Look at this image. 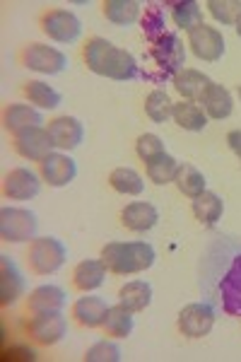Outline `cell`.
<instances>
[{
    "label": "cell",
    "mask_w": 241,
    "mask_h": 362,
    "mask_svg": "<svg viewBox=\"0 0 241 362\" xmlns=\"http://www.w3.org/2000/svg\"><path fill=\"white\" fill-rule=\"evenodd\" d=\"M107 273L109 268L104 266L102 259H87L80 261L73 271V285L80 293H94L107 283Z\"/></svg>",
    "instance_id": "obj_20"
},
{
    "label": "cell",
    "mask_w": 241,
    "mask_h": 362,
    "mask_svg": "<svg viewBox=\"0 0 241 362\" xmlns=\"http://www.w3.org/2000/svg\"><path fill=\"white\" fill-rule=\"evenodd\" d=\"M20 61L27 70H34V73L41 75H58L63 70H68V56L63 51L39 42L27 44L20 51Z\"/></svg>",
    "instance_id": "obj_5"
},
{
    "label": "cell",
    "mask_w": 241,
    "mask_h": 362,
    "mask_svg": "<svg viewBox=\"0 0 241 362\" xmlns=\"http://www.w3.org/2000/svg\"><path fill=\"white\" fill-rule=\"evenodd\" d=\"M68 302V295L58 285H39L27 297V312L41 314V312H63Z\"/></svg>",
    "instance_id": "obj_18"
},
{
    "label": "cell",
    "mask_w": 241,
    "mask_h": 362,
    "mask_svg": "<svg viewBox=\"0 0 241 362\" xmlns=\"http://www.w3.org/2000/svg\"><path fill=\"white\" fill-rule=\"evenodd\" d=\"M174 184H176V189H179L186 198H191V201L208 191V179H205V174L198 167L186 165V162L184 165H179V172H176Z\"/></svg>",
    "instance_id": "obj_29"
},
{
    "label": "cell",
    "mask_w": 241,
    "mask_h": 362,
    "mask_svg": "<svg viewBox=\"0 0 241 362\" xmlns=\"http://www.w3.org/2000/svg\"><path fill=\"white\" fill-rule=\"evenodd\" d=\"M119 305H123L133 314L145 312L152 305V285L148 280H131V283H126L119 290Z\"/></svg>",
    "instance_id": "obj_24"
},
{
    "label": "cell",
    "mask_w": 241,
    "mask_h": 362,
    "mask_svg": "<svg viewBox=\"0 0 241 362\" xmlns=\"http://www.w3.org/2000/svg\"><path fill=\"white\" fill-rule=\"evenodd\" d=\"M123 360V353L121 348L116 346L114 341H99L85 353V362H121Z\"/></svg>",
    "instance_id": "obj_37"
},
{
    "label": "cell",
    "mask_w": 241,
    "mask_h": 362,
    "mask_svg": "<svg viewBox=\"0 0 241 362\" xmlns=\"http://www.w3.org/2000/svg\"><path fill=\"white\" fill-rule=\"evenodd\" d=\"M145 172H148V179L157 186L174 184L176 172H179V162L169 153H162V155H157L155 160L145 162Z\"/></svg>",
    "instance_id": "obj_32"
},
{
    "label": "cell",
    "mask_w": 241,
    "mask_h": 362,
    "mask_svg": "<svg viewBox=\"0 0 241 362\" xmlns=\"http://www.w3.org/2000/svg\"><path fill=\"white\" fill-rule=\"evenodd\" d=\"M46 131L54 138V145L58 150H75L80 148L82 138H85V126H82L80 119L75 116H56L54 121H49Z\"/></svg>",
    "instance_id": "obj_15"
},
{
    "label": "cell",
    "mask_w": 241,
    "mask_h": 362,
    "mask_svg": "<svg viewBox=\"0 0 241 362\" xmlns=\"http://www.w3.org/2000/svg\"><path fill=\"white\" fill-rule=\"evenodd\" d=\"M172 20L179 29H196L203 25V8L196 0H184V3H172Z\"/></svg>",
    "instance_id": "obj_33"
},
{
    "label": "cell",
    "mask_w": 241,
    "mask_h": 362,
    "mask_svg": "<svg viewBox=\"0 0 241 362\" xmlns=\"http://www.w3.org/2000/svg\"><path fill=\"white\" fill-rule=\"evenodd\" d=\"M193 215L203 227H215L222 220V213H225V201L220 196L213 194V191H205L198 198H193Z\"/></svg>",
    "instance_id": "obj_27"
},
{
    "label": "cell",
    "mask_w": 241,
    "mask_h": 362,
    "mask_svg": "<svg viewBox=\"0 0 241 362\" xmlns=\"http://www.w3.org/2000/svg\"><path fill=\"white\" fill-rule=\"evenodd\" d=\"M41 124H44V116L32 104H8L3 109V128L13 136Z\"/></svg>",
    "instance_id": "obj_19"
},
{
    "label": "cell",
    "mask_w": 241,
    "mask_h": 362,
    "mask_svg": "<svg viewBox=\"0 0 241 362\" xmlns=\"http://www.w3.org/2000/svg\"><path fill=\"white\" fill-rule=\"evenodd\" d=\"M22 95L27 97L29 104H34L37 109H58L63 102L61 92L54 90L49 83L44 80H29V83L22 85Z\"/></svg>",
    "instance_id": "obj_28"
},
{
    "label": "cell",
    "mask_w": 241,
    "mask_h": 362,
    "mask_svg": "<svg viewBox=\"0 0 241 362\" xmlns=\"http://www.w3.org/2000/svg\"><path fill=\"white\" fill-rule=\"evenodd\" d=\"M143 32L150 44H155L157 39H162L164 34H167V15H164V8L160 3H150L148 8H145Z\"/></svg>",
    "instance_id": "obj_35"
},
{
    "label": "cell",
    "mask_w": 241,
    "mask_h": 362,
    "mask_svg": "<svg viewBox=\"0 0 241 362\" xmlns=\"http://www.w3.org/2000/svg\"><path fill=\"white\" fill-rule=\"evenodd\" d=\"M172 83H174V90L184 99H188V102H201V97L205 95V90L213 85V80L205 73H201V70L184 68L174 75Z\"/></svg>",
    "instance_id": "obj_22"
},
{
    "label": "cell",
    "mask_w": 241,
    "mask_h": 362,
    "mask_svg": "<svg viewBox=\"0 0 241 362\" xmlns=\"http://www.w3.org/2000/svg\"><path fill=\"white\" fill-rule=\"evenodd\" d=\"M172 119L179 128L191 133H201L208 126V114L203 112V107L198 102H188V99H181V102L174 104Z\"/></svg>",
    "instance_id": "obj_25"
},
{
    "label": "cell",
    "mask_w": 241,
    "mask_h": 362,
    "mask_svg": "<svg viewBox=\"0 0 241 362\" xmlns=\"http://www.w3.org/2000/svg\"><path fill=\"white\" fill-rule=\"evenodd\" d=\"M82 61L94 75L116 80V83H128V80L140 78V66L131 51L119 49L104 37L87 39V44L82 46Z\"/></svg>",
    "instance_id": "obj_1"
},
{
    "label": "cell",
    "mask_w": 241,
    "mask_h": 362,
    "mask_svg": "<svg viewBox=\"0 0 241 362\" xmlns=\"http://www.w3.org/2000/svg\"><path fill=\"white\" fill-rule=\"evenodd\" d=\"M99 259L114 276H138L155 266L157 251L148 242H109Z\"/></svg>",
    "instance_id": "obj_2"
},
{
    "label": "cell",
    "mask_w": 241,
    "mask_h": 362,
    "mask_svg": "<svg viewBox=\"0 0 241 362\" xmlns=\"http://www.w3.org/2000/svg\"><path fill=\"white\" fill-rule=\"evenodd\" d=\"M107 314H109V305L99 295L85 293V297H80L73 305V319L78 321L82 329H102Z\"/></svg>",
    "instance_id": "obj_16"
},
{
    "label": "cell",
    "mask_w": 241,
    "mask_h": 362,
    "mask_svg": "<svg viewBox=\"0 0 241 362\" xmlns=\"http://www.w3.org/2000/svg\"><path fill=\"white\" fill-rule=\"evenodd\" d=\"M150 56L155 58L157 68L162 70L164 78H174L179 70H184L186 63V46L179 39L176 32H167L162 39H157L155 44H150Z\"/></svg>",
    "instance_id": "obj_8"
},
{
    "label": "cell",
    "mask_w": 241,
    "mask_h": 362,
    "mask_svg": "<svg viewBox=\"0 0 241 362\" xmlns=\"http://www.w3.org/2000/svg\"><path fill=\"white\" fill-rule=\"evenodd\" d=\"M205 8L220 25H237L241 17V0H208Z\"/></svg>",
    "instance_id": "obj_36"
},
{
    "label": "cell",
    "mask_w": 241,
    "mask_h": 362,
    "mask_svg": "<svg viewBox=\"0 0 241 362\" xmlns=\"http://www.w3.org/2000/svg\"><path fill=\"white\" fill-rule=\"evenodd\" d=\"M68 261V249L56 237H37L27 247V264L34 276H54Z\"/></svg>",
    "instance_id": "obj_3"
},
{
    "label": "cell",
    "mask_w": 241,
    "mask_h": 362,
    "mask_svg": "<svg viewBox=\"0 0 241 362\" xmlns=\"http://www.w3.org/2000/svg\"><path fill=\"white\" fill-rule=\"evenodd\" d=\"M239 99H241V85H239Z\"/></svg>",
    "instance_id": "obj_41"
},
{
    "label": "cell",
    "mask_w": 241,
    "mask_h": 362,
    "mask_svg": "<svg viewBox=\"0 0 241 362\" xmlns=\"http://www.w3.org/2000/svg\"><path fill=\"white\" fill-rule=\"evenodd\" d=\"M234 27H237V34H239V37H241V17H239V20H237V25H234Z\"/></svg>",
    "instance_id": "obj_40"
},
{
    "label": "cell",
    "mask_w": 241,
    "mask_h": 362,
    "mask_svg": "<svg viewBox=\"0 0 241 362\" xmlns=\"http://www.w3.org/2000/svg\"><path fill=\"white\" fill-rule=\"evenodd\" d=\"M135 153L143 162H150L155 160L157 155L167 153L164 150V140L160 136H155V133H143V136L138 138V143H135Z\"/></svg>",
    "instance_id": "obj_38"
},
{
    "label": "cell",
    "mask_w": 241,
    "mask_h": 362,
    "mask_svg": "<svg viewBox=\"0 0 241 362\" xmlns=\"http://www.w3.org/2000/svg\"><path fill=\"white\" fill-rule=\"evenodd\" d=\"M39 232V220L32 210L27 208H13L5 206L0 210V237L3 242L10 244H22L37 239Z\"/></svg>",
    "instance_id": "obj_4"
},
{
    "label": "cell",
    "mask_w": 241,
    "mask_h": 362,
    "mask_svg": "<svg viewBox=\"0 0 241 362\" xmlns=\"http://www.w3.org/2000/svg\"><path fill=\"white\" fill-rule=\"evenodd\" d=\"M215 326V309L205 302H191L179 312L176 329L186 338H203L213 331Z\"/></svg>",
    "instance_id": "obj_10"
},
{
    "label": "cell",
    "mask_w": 241,
    "mask_h": 362,
    "mask_svg": "<svg viewBox=\"0 0 241 362\" xmlns=\"http://www.w3.org/2000/svg\"><path fill=\"white\" fill-rule=\"evenodd\" d=\"M201 104H203V112L208 114V119H215V121L227 119V116H232L234 112V99L229 95V90L225 85H217V83H213L205 90V95L201 97Z\"/></svg>",
    "instance_id": "obj_23"
},
{
    "label": "cell",
    "mask_w": 241,
    "mask_h": 362,
    "mask_svg": "<svg viewBox=\"0 0 241 362\" xmlns=\"http://www.w3.org/2000/svg\"><path fill=\"white\" fill-rule=\"evenodd\" d=\"M172 112H174V102L164 90H152L150 95L145 97V114H148L155 124H167V121L172 119Z\"/></svg>",
    "instance_id": "obj_34"
},
{
    "label": "cell",
    "mask_w": 241,
    "mask_h": 362,
    "mask_svg": "<svg viewBox=\"0 0 241 362\" xmlns=\"http://www.w3.org/2000/svg\"><path fill=\"white\" fill-rule=\"evenodd\" d=\"M68 331V321L63 312H41L32 314L27 321V336L37 346H56Z\"/></svg>",
    "instance_id": "obj_7"
},
{
    "label": "cell",
    "mask_w": 241,
    "mask_h": 362,
    "mask_svg": "<svg viewBox=\"0 0 241 362\" xmlns=\"http://www.w3.org/2000/svg\"><path fill=\"white\" fill-rule=\"evenodd\" d=\"M227 145H229V150H232V153L237 155L239 162H241V131H229L227 133Z\"/></svg>",
    "instance_id": "obj_39"
},
{
    "label": "cell",
    "mask_w": 241,
    "mask_h": 362,
    "mask_svg": "<svg viewBox=\"0 0 241 362\" xmlns=\"http://www.w3.org/2000/svg\"><path fill=\"white\" fill-rule=\"evenodd\" d=\"M143 3L138 0H104L102 3V13L104 17L116 27H131L138 22Z\"/></svg>",
    "instance_id": "obj_26"
},
{
    "label": "cell",
    "mask_w": 241,
    "mask_h": 362,
    "mask_svg": "<svg viewBox=\"0 0 241 362\" xmlns=\"http://www.w3.org/2000/svg\"><path fill=\"white\" fill-rule=\"evenodd\" d=\"M188 46H191L193 56L205 63H217L227 51L225 37H222L220 29L205 25V22L188 32Z\"/></svg>",
    "instance_id": "obj_9"
},
{
    "label": "cell",
    "mask_w": 241,
    "mask_h": 362,
    "mask_svg": "<svg viewBox=\"0 0 241 362\" xmlns=\"http://www.w3.org/2000/svg\"><path fill=\"white\" fill-rule=\"evenodd\" d=\"M13 148L22 160L41 162L44 157H49L51 153H54L56 145H54L51 133L46 131L44 126H34V128H27V131L17 133V136L13 138Z\"/></svg>",
    "instance_id": "obj_11"
},
{
    "label": "cell",
    "mask_w": 241,
    "mask_h": 362,
    "mask_svg": "<svg viewBox=\"0 0 241 362\" xmlns=\"http://www.w3.org/2000/svg\"><path fill=\"white\" fill-rule=\"evenodd\" d=\"M27 293V280L8 254L0 256V305L13 307Z\"/></svg>",
    "instance_id": "obj_13"
},
{
    "label": "cell",
    "mask_w": 241,
    "mask_h": 362,
    "mask_svg": "<svg viewBox=\"0 0 241 362\" xmlns=\"http://www.w3.org/2000/svg\"><path fill=\"white\" fill-rule=\"evenodd\" d=\"M41 179L34 169L15 167L3 179V196L10 201H32L41 194Z\"/></svg>",
    "instance_id": "obj_12"
},
{
    "label": "cell",
    "mask_w": 241,
    "mask_h": 362,
    "mask_svg": "<svg viewBox=\"0 0 241 362\" xmlns=\"http://www.w3.org/2000/svg\"><path fill=\"white\" fill-rule=\"evenodd\" d=\"M41 32L56 44H75L82 37V22L70 10H46L41 15Z\"/></svg>",
    "instance_id": "obj_6"
},
{
    "label": "cell",
    "mask_w": 241,
    "mask_h": 362,
    "mask_svg": "<svg viewBox=\"0 0 241 362\" xmlns=\"http://www.w3.org/2000/svg\"><path fill=\"white\" fill-rule=\"evenodd\" d=\"M220 293L225 312L232 314V317H241V254L234 256L232 266H229V271L222 278Z\"/></svg>",
    "instance_id": "obj_21"
},
{
    "label": "cell",
    "mask_w": 241,
    "mask_h": 362,
    "mask_svg": "<svg viewBox=\"0 0 241 362\" xmlns=\"http://www.w3.org/2000/svg\"><path fill=\"white\" fill-rule=\"evenodd\" d=\"M157 223H160V213H157V208L148 201L128 203V206L121 210V225L131 232H138V235L155 230Z\"/></svg>",
    "instance_id": "obj_17"
},
{
    "label": "cell",
    "mask_w": 241,
    "mask_h": 362,
    "mask_svg": "<svg viewBox=\"0 0 241 362\" xmlns=\"http://www.w3.org/2000/svg\"><path fill=\"white\" fill-rule=\"evenodd\" d=\"M109 186L121 196H140L145 191V181L131 167H116L109 174Z\"/></svg>",
    "instance_id": "obj_31"
},
{
    "label": "cell",
    "mask_w": 241,
    "mask_h": 362,
    "mask_svg": "<svg viewBox=\"0 0 241 362\" xmlns=\"http://www.w3.org/2000/svg\"><path fill=\"white\" fill-rule=\"evenodd\" d=\"M133 326H135L133 312H128L123 305H116V307H109V314H107V319H104L102 331H104V336L119 341V338H128L133 334Z\"/></svg>",
    "instance_id": "obj_30"
},
{
    "label": "cell",
    "mask_w": 241,
    "mask_h": 362,
    "mask_svg": "<svg viewBox=\"0 0 241 362\" xmlns=\"http://www.w3.org/2000/svg\"><path fill=\"white\" fill-rule=\"evenodd\" d=\"M39 174L49 186L63 189V186H68L70 181H75V177H78V165L66 153H51L39 162Z\"/></svg>",
    "instance_id": "obj_14"
}]
</instances>
